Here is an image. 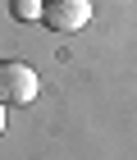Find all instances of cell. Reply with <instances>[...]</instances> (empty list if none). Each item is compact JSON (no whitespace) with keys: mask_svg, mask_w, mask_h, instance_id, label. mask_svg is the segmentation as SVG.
I'll return each mask as SVG.
<instances>
[{"mask_svg":"<svg viewBox=\"0 0 137 160\" xmlns=\"http://www.w3.org/2000/svg\"><path fill=\"white\" fill-rule=\"evenodd\" d=\"M41 92V78L23 60H0V105H32Z\"/></svg>","mask_w":137,"mask_h":160,"instance_id":"6da1fadb","label":"cell"},{"mask_svg":"<svg viewBox=\"0 0 137 160\" xmlns=\"http://www.w3.org/2000/svg\"><path fill=\"white\" fill-rule=\"evenodd\" d=\"M41 23L50 32H64V37H73L82 28L91 23V0H46L41 5Z\"/></svg>","mask_w":137,"mask_h":160,"instance_id":"7a4b0ae2","label":"cell"},{"mask_svg":"<svg viewBox=\"0 0 137 160\" xmlns=\"http://www.w3.org/2000/svg\"><path fill=\"white\" fill-rule=\"evenodd\" d=\"M41 5H46V0H9V14L18 18V23H37V18H41Z\"/></svg>","mask_w":137,"mask_h":160,"instance_id":"3957f363","label":"cell"},{"mask_svg":"<svg viewBox=\"0 0 137 160\" xmlns=\"http://www.w3.org/2000/svg\"><path fill=\"white\" fill-rule=\"evenodd\" d=\"M5 110H9V105H0V133H5Z\"/></svg>","mask_w":137,"mask_h":160,"instance_id":"277c9868","label":"cell"}]
</instances>
